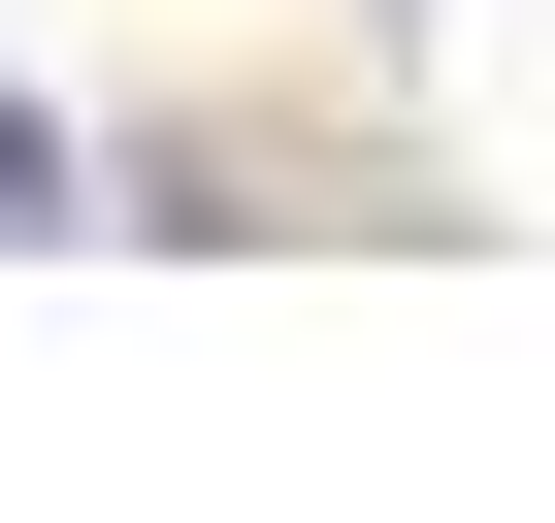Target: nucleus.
Wrapping results in <instances>:
<instances>
[{"instance_id":"1","label":"nucleus","mask_w":555,"mask_h":523,"mask_svg":"<svg viewBox=\"0 0 555 523\" xmlns=\"http://www.w3.org/2000/svg\"><path fill=\"white\" fill-rule=\"evenodd\" d=\"M0 229H66V131H34V99H0Z\"/></svg>"}]
</instances>
